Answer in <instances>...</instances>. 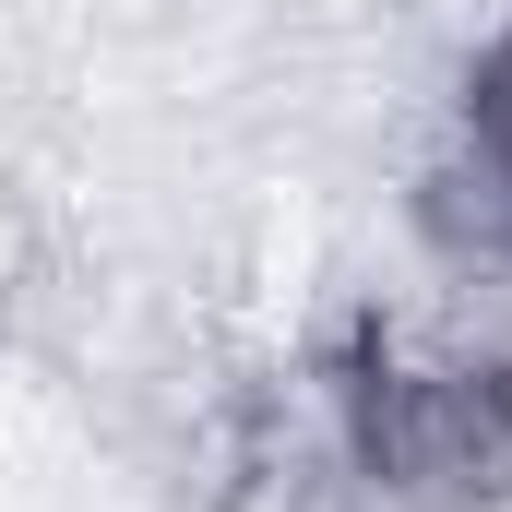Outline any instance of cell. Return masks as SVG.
<instances>
[{
  "label": "cell",
  "mask_w": 512,
  "mask_h": 512,
  "mask_svg": "<svg viewBox=\"0 0 512 512\" xmlns=\"http://www.w3.org/2000/svg\"><path fill=\"white\" fill-rule=\"evenodd\" d=\"M417 227L453 274H489L512 286V24L465 60L453 84V120L417 167Z\"/></svg>",
  "instance_id": "1"
}]
</instances>
